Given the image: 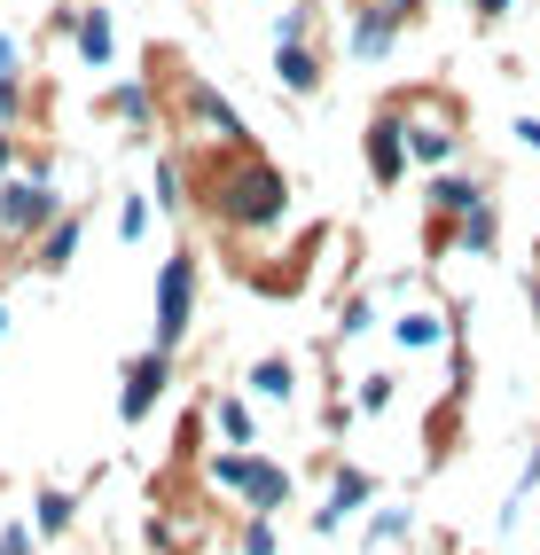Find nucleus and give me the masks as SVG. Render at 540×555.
I'll return each mask as SVG.
<instances>
[{"label":"nucleus","mask_w":540,"mask_h":555,"mask_svg":"<svg viewBox=\"0 0 540 555\" xmlns=\"http://www.w3.org/2000/svg\"><path fill=\"white\" fill-rule=\"evenodd\" d=\"M189 313H196V258L172 250L165 274H157V352H172L180 337H189Z\"/></svg>","instance_id":"f03ea898"},{"label":"nucleus","mask_w":540,"mask_h":555,"mask_svg":"<svg viewBox=\"0 0 540 555\" xmlns=\"http://www.w3.org/2000/svg\"><path fill=\"white\" fill-rule=\"evenodd\" d=\"M0 555H9V540H0Z\"/></svg>","instance_id":"cd10ccee"},{"label":"nucleus","mask_w":540,"mask_h":555,"mask_svg":"<svg viewBox=\"0 0 540 555\" xmlns=\"http://www.w3.org/2000/svg\"><path fill=\"white\" fill-rule=\"evenodd\" d=\"M391 337H400L408 352H430V345H439V337H447V321L415 306V313H400V321H391Z\"/></svg>","instance_id":"9b49d317"},{"label":"nucleus","mask_w":540,"mask_h":555,"mask_svg":"<svg viewBox=\"0 0 540 555\" xmlns=\"http://www.w3.org/2000/svg\"><path fill=\"white\" fill-rule=\"evenodd\" d=\"M391 540H408V508H376V525H369V555H384Z\"/></svg>","instance_id":"6ab92c4d"},{"label":"nucleus","mask_w":540,"mask_h":555,"mask_svg":"<svg viewBox=\"0 0 540 555\" xmlns=\"http://www.w3.org/2000/svg\"><path fill=\"white\" fill-rule=\"evenodd\" d=\"M517 133H525V141H532V150H540V118H525V126H517Z\"/></svg>","instance_id":"393cba45"},{"label":"nucleus","mask_w":540,"mask_h":555,"mask_svg":"<svg viewBox=\"0 0 540 555\" xmlns=\"http://www.w3.org/2000/svg\"><path fill=\"white\" fill-rule=\"evenodd\" d=\"M250 391H259V399H291L298 391V367L291 360H259V367H250Z\"/></svg>","instance_id":"2eb2a0df"},{"label":"nucleus","mask_w":540,"mask_h":555,"mask_svg":"<svg viewBox=\"0 0 540 555\" xmlns=\"http://www.w3.org/2000/svg\"><path fill=\"white\" fill-rule=\"evenodd\" d=\"M400 16H415V0H369V9H360V24H352V55H384Z\"/></svg>","instance_id":"423d86ee"},{"label":"nucleus","mask_w":540,"mask_h":555,"mask_svg":"<svg viewBox=\"0 0 540 555\" xmlns=\"http://www.w3.org/2000/svg\"><path fill=\"white\" fill-rule=\"evenodd\" d=\"M9 70H16V48H9V40H0V87H9Z\"/></svg>","instance_id":"5701e85b"},{"label":"nucleus","mask_w":540,"mask_h":555,"mask_svg":"<svg viewBox=\"0 0 540 555\" xmlns=\"http://www.w3.org/2000/svg\"><path fill=\"white\" fill-rule=\"evenodd\" d=\"M70 250H79V228H70V219H55L48 243H40V267H48V274H55V267H70Z\"/></svg>","instance_id":"f3484780"},{"label":"nucleus","mask_w":540,"mask_h":555,"mask_svg":"<svg viewBox=\"0 0 540 555\" xmlns=\"http://www.w3.org/2000/svg\"><path fill=\"white\" fill-rule=\"evenodd\" d=\"M243 555H282L274 547V516H250V525H243Z\"/></svg>","instance_id":"412c9836"},{"label":"nucleus","mask_w":540,"mask_h":555,"mask_svg":"<svg viewBox=\"0 0 540 555\" xmlns=\"http://www.w3.org/2000/svg\"><path fill=\"white\" fill-rule=\"evenodd\" d=\"M211 423H220V438H228V447H243V454H250L259 423H250V406H243V399H220V406H211Z\"/></svg>","instance_id":"f8f14e48"},{"label":"nucleus","mask_w":540,"mask_h":555,"mask_svg":"<svg viewBox=\"0 0 540 555\" xmlns=\"http://www.w3.org/2000/svg\"><path fill=\"white\" fill-rule=\"evenodd\" d=\"M79 55H87V63H111V16H102V9L79 16Z\"/></svg>","instance_id":"dca6fc26"},{"label":"nucleus","mask_w":540,"mask_h":555,"mask_svg":"<svg viewBox=\"0 0 540 555\" xmlns=\"http://www.w3.org/2000/svg\"><path fill=\"white\" fill-rule=\"evenodd\" d=\"M376 406H391V376H369V384H360V415H376Z\"/></svg>","instance_id":"4be33fe9"},{"label":"nucleus","mask_w":540,"mask_h":555,"mask_svg":"<svg viewBox=\"0 0 540 555\" xmlns=\"http://www.w3.org/2000/svg\"><path fill=\"white\" fill-rule=\"evenodd\" d=\"M165 384H172V352H141V360H126V391H118V415L126 423H150V406L165 399Z\"/></svg>","instance_id":"7ed1b4c3"},{"label":"nucleus","mask_w":540,"mask_h":555,"mask_svg":"<svg viewBox=\"0 0 540 555\" xmlns=\"http://www.w3.org/2000/svg\"><path fill=\"white\" fill-rule=\"evenodd\" d=\"M0 228H9V235H40V228H55L48 180H9V189H0Z\"/></svg>","instance_id":"20e7f679"},{"label":"nucleus","mask_w":540,"mask_h":555,"mask_svg":"<svg viewBox=\"0 0 540 555\" xmlns=\"http://www.w3.org/2000/svg\"><path fill=\"white\" fill-rule=\"evenodd\" d=\"M250 477H259V462H250L243 447H228V454H211V486H220V493H243Z\"/></svg>","instance_id":"ddd939ff"},{"label":"nucleus","mask_w":540,"mask_h":555,"mask_svg":"<svg viewBox=\"0 0 540 555\" xmlns=\"http://www.w3.org/2000/svg\"><path fill=\"white\" fill-rule=\"evenodd\" d=\"M454 243H462V250H478V258H486V250H493V204H478L471 219H462V228H454Z\"/></svg>","instance_id":"a211bd4d"},{"label":"nucleus","mask_w":540,"mask_h":555,"mask_svg":"<svg viewBox=\"0 0 540 555\" xmlns=\"http://www.w3.org/2000/svg\"><path fill=\"white\" fill-rule=\"evenodd\" d=\"M70 516H79V501H70V493H55V486H48L40 501H31V525H40L48 540H55V532H70Z\"/></svg>","instance_id":"4468645a"},{"label":"nucleus","mask_w":540,"mask_h":555,"mask_svg":"<svg viewBox=\"0 0 540 555\" xmlns=\"http://www.w3.org/2000/svg\"><path fill=\"white\" fill-rule=\"evenodd\" d=\"M478 16H510V0H478Z\"/></svg>","instance_id":"b1692460"},{"label":"nucleus","mask_w":540,"mask_h":555,"mask_svg":"<svg viewBox=\"0 0 540 555\" xmlns=\"http://www.w3.org/2000/svg\"><path fill=\"white\" fill-rule=\"evenodd\" d=\"M532 313H540V274H532Z\"/></svg>","instance_id":"a878e982"},{"label":"nucleus","mask_w":540,"mask_h":555,"mask_svg":"<svg viewBox=\"0 0 540 555\" xmlns=\"http://www.w3.org/2000/svg\"><path fill=\"white\" fill-rule=\"evenodd\" d=\"M369 172L384 180V189L408 172V126H400V118H376V126H369Z\"/></svg>","instance_id":"0eeeda50"},{"label":"nucleus","mask_w":540,"mask_h":555,"mask_svg":"<svg viewBox=\"0 0 540 555\" xmlns=\"http://www.w3.org/2000/svg\"><path fill=\"white\" fill-rule=\"evenodd\" d=\"M478 204H486V189H478V180H462V172L430 180V211H439V219H471Z\"/></svg>","instance_id":"6e6552de"},{"label":"nucleus","mask_w":540,"mask_h":555,"mask_svg":"<svg viewBox=\"0 0 540 555\" xmlns=\"http://www.w3.org/2000/svg\"><path fill=\"white\" fill-rule=\"evenodd\" d=\"M274 70H282V87H291V94H313V87H321V63H313L298 40H282V48H274Z\"/></svg>","instance_id":"9d476101"},{"label":"nucleus","mask_w":540,"mask_h":555,"mask_svg":"<svg viewBox=\"0 0 540 555\" xmlns=\"http://www.w3.org/2000/svg\"><path fill=\"white\" fill-rule=\"evenodd\" d=\"M291 469H274V462H259V477L243 486V501H250V516H274V508H291Z\"/></svg>","instance_id":"1a4fd4ad"},{"label":"nucleus","mask_w":540,"mask_h":555,"mask_svg":"<svg viewBox=\"0 0 540 555\" xmlns=\"http://www.w3.org/2000/svg\"><path fill=\"white\" fill-rule=\"evenodd\" d=\"M211 211H220L228 219V228H274V219L282 211H291V180H282L267 157H243L235 172H220V180H211Z\"/></svg>","instance_id":"f257e3e1"},{"label":"nucleus","mask_w":540,"mask_h":555,"mask_svg":"<svg viewBox=\"0 0 540 555\" xmlns=\"http://www.w3.org/2000/svg\"><path fill=\"white\" fill-rule=\"evenodd\" d=\"M118 235H126V243H141V235H150V196H126V211H118Z\"/></svg>","instance_id":"aec40b11"},{"label":"nucleus","mask_w":540,"mask_h":555,"mask_svg":"<svg viewBox=\"0 0 540 555\" xmlns=\"http://www.w3.org/2000/svg\"><path fill=\"white\" fill-rule=\"evenodd\" d=\"M0 328H9V306H0Z\"/></svg>","instance_id":"bb28decb"},{"label":"nucleus","mask_w":540,"mask_h":555,"mask_svg":"<svg viewBox=\"0 0 540 555\" xmlns=\"http://www.w3.org/2000/svg\"><path fill=\"white\" fill-rule=\"evenodd\" d=\"M369 501H376V477H369V469H337V477H330V501L313 508V532H337L345 516H360Z\"/></svg>","instance_id":"39448f33"}]
</instances>
